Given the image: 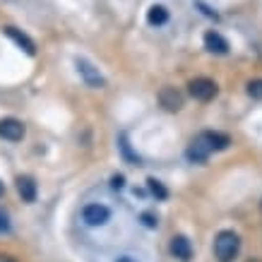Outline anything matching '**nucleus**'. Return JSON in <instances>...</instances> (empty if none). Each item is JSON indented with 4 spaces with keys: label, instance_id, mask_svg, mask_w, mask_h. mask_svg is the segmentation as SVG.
Returning a JSON list of instances; mask_svg holds the SVG:
<instances>
[{
    "label": "nucleus",
    "instance_id": "obj_14",
    "mask_svg": "<svg viewBox=\"0 0 262 262\" xmlns=\"http://www.w3.org/2000/svg\"><path fill=\"white\" fill-rule=\"evenodd\" d=\"M147 185H149L151 195H157V198H159V200H166V198H168L166 188H164V185H161V183L157 181V178H149V181H147Z\"/></svg>",
    "mask_w": 262,
    "mask_h": 262
},
{
    "label": "nucleus",
    "instance_id": "obj_11",
    "mask_svg": "<svg viewBox=\"0 0 262 262\" xmlns=\"http://www.w3.org/2000/svg\"><path fill=\"white\" fill-rule=\"evenodd\" d=\"M5 34H8V36H10V39H12V41H17V46H22L24 51L29 53V56H34V53H36V46H34V41L29 39L27 34L17 32L15 27H8V29H5Z\"/></svg>",
    "mask_w": 262,
    "mask_h": 262
},
{
    "label": "nucleus",
    "instance_id": "obj_17",
    "mask_svg": "<svg viewBox=\"0 0 262 262\" xmlns=\"http://www.w3.org/2000/svg\"><path fill=\"white\" fill-rule=\"evenodd\" d=\"M111 185L116 188V190H120V188L125 185V178H123V176H113V183H111Z\"/></svg>",
    "mask_w": 262,
    "mask_h": 262
},
{
    "label": "nucleus",
    "instance_id": "obj_21",
    "mask_svg": "<svg viewBox=\"0 0 262 262\" xmlns=\"http://www.w3.org/2000/svg\"><path fill=\"white\" fill-rule=\"evenodd\" d=\"M3 192H5V185H3V183H0V198H3Z\"/></svg>",
    "mask_w": 262,
    "mask_h": 262
},
{
    "label": "nucleus",
    "instance_id": "obj_6",
    "mask_svg": "<svg viewBox=\"0 0 262 262\" xmlns=\"http://www.w3.org/2000/svg\"><path fill=\"white\" fill-rule=\"evenodd\" d=\"M159 103L166 108V111L176 113V111H181L183 108V94L176 87H164L159 92Z\"/></svg>",
    "mask_w": 262,
    "mask_h": 262
},
{
    "label": "nucleus",
    "instance_id": "obj_20",
    "mask_svg": "<svg viewBox=\"0 0 262 262\" xmlns=\"http://www.w3.org/2000/svg\"><path fill=\"white\" fill-rule=\"evenodd\" d=\"M0 262H15L12 257H8V255H0Z\"/></svg>",
    "mask_w": 262,
    "mask_h": 262
},
{
    "label": "nucleus",
    "instance_id": "obj_9",
    "mask_svg": "<svg viewBox=\"0 0 262 262\" xmlns=\"http://www.w3.org/2000/svg\"><path fill=\"white\" fill-rule=\"evenodd\" d=\"M205 46H207V51L219 53V56L229 53V43H226V39H224L222 34H216V32H207L205 34Z\"/></svg>",
    "mask_w": 262,
    "mask_h": 262
},
{
    "label": "nucleus",
    "instance_id": "obj_10",
    "mask_svg": "<svg viewBox=\"0 0 262 262\" xmlns=\"http://www.w3.org/2000/svg\"><path fill=\"white\" fill-rule=\"evenodd\" d=\"M17 192L24 202H34L36 200V183L29 178V176H19L17 178Z\"/></svg>",
    "mask_w": 262,
    "mask_h": 262
},
{
    "label": "nucleus",
    "instance_id": "obj_15",
    "mask_svg": "<svg viewBox=\"0 0 262 262\" xmlns=\"http://www.w3.org/2000/svg\"><path fill=\"white\" fill-rule=\"evenodd\" d=\"M248 94L253 99H262V80H253L248 84Z\"/></svg>",
    "mask_w": 262,
    "mask_h": 262
},
{
    "label": "nucleus",
    "instance_id": "obj_13",
    "mask_svg": "<svg viewBox=\"0 0 262 262\" xmlns=\"http://www.w3.org/2000/svg\"><path fill=\"white\" fill-rule=\"evenodd\" d=\"M147 19H149L151 27H161V24L168 22V10L164 8V5H154V8H149V12H147Z\"/></svg>",
    "mask_w": 262,
    "mask_h": 262
},
{
    "label": "nucleus",
    "instance_id": "obj_1",
    "mask_svg": "<svg viewBox=\"0 0 262 262\" xmlns=\"http://www.w3.org/2000/svg\"><path fill=\"white\" fill-rule=\"evenodd\" d=\"M241 250V238L233 231H222L214 241V255L219 262H233Z\"/></svg>",
    "mask_w": 262,
    "mask_h": 262
},
{
    "label": "nucleus",
    "instance_id": "obj_3",
    "mask_svg": "<svg viewBox=\"0 0 262 262\" xmlns=\"http://www.w3.org/2000/svg\"><path fill=\"white\" fill-rule=\"evenodd\" d=\"M188 87H190L192 99H198V101H212V99L216 96V92H219V87H216L212 80H207V77L192 80Z\"/></svg>",
    "mask_w": 262,
    "mask_h": 262
},
{
    "label": "nucleus",
    "instance_id": "obj_16",
    "mask_svg": "<svg viewBox=\"0 0 262 262\" xmlns=\"http://www.w3.org/2000/svg\"><path fill=\"white\" fill-rule=\"evenodd\" d=\"M10 231V222H8V214L0 212V233H8Z\"/></svg>",
    "mask_w": 262,
    "mask_h": 262
},
{
    "label": "nucleus",
    "instance_id": "obj_8",
    "mask_svg": "<svg viewBox=\"0 0 262 262\" xmlns=\"http://www.w3.org/2000/svg\"><path fill=\"white\" fill-rule=\"evenodd\" d=\"M209 144L205 142V137L198 135L195 140H192L190 149H188V159L190 161H198V164H202V161H207V157H209Z\"/></svg>",
    "mask_w": 262,
    "mask_h": 262
},
{
    "label": "nucleus",
    "instance_id": "obj_19",
    "mask_svg": "<svg viewBox=\"0 0 262 262\" xmlns=\"http://www.w3.org/2000/svg\"><path fill=\"white\" fill-rule=\"evenodd\" d=\"M116 262H137V260L135 257H130V255H123V257H118Z\"/></svg>",
    "mask_w": 262,
    "mask_h": 262
},
{
    "label": "nucleus",
    "instance_id": "obj_4",
    "mask_svg": "<svg viewBox=\"0 0 262 262\" xmlns=\"http://www.w3.org/2000/svg\"><path fill=\"white\" fill-rule=\"evenodd\" d=\"M108 216H111L108 207L99 205V202H92V205H87L82 209V219H84V224H89V226H103V224L108 222Z\"/></svg>",
    "mask_w": 262,
    "mask_h": 262
},
{
    "label": "nucleus",
    "instance_id": "obj_5",
    "mask_svg": "<svg viewBox=\"0 0 262 262\" xmlns=\"http://www.w3.org/2000/svg\"><path fill=\"white\" fill-rule=\"evenodd\" d=\"M0 137L10 140V142H19L24 137V125L17 118H3L0 120Z\"/></svg>",
    "mask_w": 262,
    "mask_h": 262
},
{
    "label": "nucleus",
    "instance_id": "obj_7",
    "mask_svg": "<svg viewBox=\"0 0 262 262\" xmlns=\"http://www.w3.org/2000/svg\"><path fill=\"white\" fill-rule=\"evenodd\" d=\"M171 255H173L176 260L188 262V260H190V257H192L190 241L185 238V236H173V238H171Z\"/></svg>",
    "mask_w": 262,
    "mask_h": 262
},
{
    "label": "nucleus",
    "instance_id": "obj_18",
    "mask_svg": "<svg viewBox=\"0 0 262 262\" xmlns=\"http://www.w3.org/2000/svg\"><path fill=\"white\" fill-rule=\"evenodd\" d=\"M142 222H144V226H149V229H154L157 226V219L151 214H142Z\"/></svg>",
    "mask_w": 262,
    "mask_h": 262
},
{
    "label": "nucleus",
    "instance_id": "obj_2",
    "mask_svg": "<svg viewBox=\"0 0 262 262\" xmlns=\"http://www.w3.org/2000/svg\"><path fill=\"white\" fill-rule=\"evenodd\" d=\"M75 65H77V72L82 75V80H84V84H87V87L101 89L103 84H106V80L101 77V72L96 70V68L89 63V60H84V58H77V60H75Z\"/></svg>",
    "mask_w": 262,
    "mask_h": 262
},
{
    "label": "nucleus",
    "instance_id": "obj_12",
    "mask_svg": "<svg viewBox=\"0 0 262 262\" xmlns=\"http://www.w3.org/2000/svg\"><path fill=\"white\" fill-rule=\"evenodd\" d=\"M202 137H205V142L209 144V149H212V151L226 149V147L231 144L229 135H222V133H202Z\"/></svg>",
    "mask_w": 262,
    "mask_h": 262
}]
</instances>
